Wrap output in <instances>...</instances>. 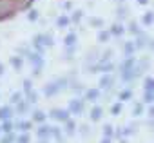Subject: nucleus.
<instances>
[{"label":"nucleus","instance_id":"1","mask_svg":"<svg viewBox=\"0 0 154 143\" xmlns=\"http://www.w3.org/2000/svg\"><path fill=\"white\" fill-rule=\"evenodd\" d=\"M18 8H20V6L15 2V0H0V20L13 17Z\"/></svg>","mask_w":154,"mask_h":143},{"label":"nucleus","instance_id":"2","mask_svg":"<svg viewBox=\"0 0 154 143\" xmlns=\"http://www.w3.org/2000/svg\"><path fill=\"white\" fill-rule=\"evenodd\" d=\"M51 116H53L54 120L65 123V121L71 118V112H69V109H51Z\"/></svg>","mask_w":154,"mask_h":143},{"label":"nucleus","instance_id":"3","mask_svg":"<svg viewBox=\"0 0 154 143\" xmlns=\"http://www.w3.org/2000/svg\"><path fill=\"white\" fill-rule=\"evenodd\" d=\"M149 35L145 33V31H140L138 35H136V40H134V45H136V49H145L147 45H149Z\"/></svg>","mask_w":154,"mask_h":143},{"label":"nucleus","instance_id":"4","mask_svg":"<svg viewBox=\"0 0 154 143\" xmlns=\"http://www.w3.org/2000/svg\"><path fill=\"white\" fill-rule=\"evenodd\" d=\"M84 100H78V98H76V100H72L71 103H69V112H74V114H82L84 112Z\"/></svg>","mask_w":154,"mask_h":143},{"label":"nucleus","instance_id":"5","mask_svg":"<svg viewBox=\"0 0 154 143\" xmlns=\"http://www.w3.org/2000/svg\"><path fill=\"white\" fill-rule=\"evenodd\" d=\"M112 85H114V76H112L111 73H105V75H103V76L100 78V87H102V89H107V91H109V89H111Z\"/></svg>","mask_w":154,"mask_h":143},{"label":"nucleus","instance_id":"6","mask_svg":"<svg viewBox=\"0 0 154 143\" xmlns=\"http://www.w3.org/2000/svg\"><path fill=\"white\" fill-rule=\"evenodd\" d=\"M134 65H136V60H134V56L131 54V56H127V58H123V60H122V63H120V71L134 69Z\"/></svg>","mask_w":154,"mask_h":143},{"label":"nucleus","instance_id":"7","mask_svg":"<svg viewBox=\"0 0 154 143\" xmlns=\"http://www.w3.org/2000/svg\"><path fill=\"white\" fill-rule=\"evenodd\" d=\"M29 107H31V103L27 102V98H22V100L17 103V114H26V112H29Z\"/></svg>","mask_w":154,"mask_h":143},{"label":"nucleus","instance_id":"8","mask_svg":"<svg viewBox=\"0 0 154 143\" xmlns=\"http://www.w3.org/2000/svg\"><path fill=\"white\" fill-rule=\"evenodd\" d=\"M13 118V109L9 105H4V107H0V120H11Z\"/></svg>","mask_w":154,"mask_h":143},{"label":"nucleus","instance_id":"9","mask_svg":"<svg viewBox=\"0 0 154 143\" xmlns=\"http://www.w3.org/2000/svg\"><path fill=\"white\" fill-rule=\"evenodd\" d=\"M111 35H114V36H122L123 33H125V26L123 24H120V22H116V24H112L111 26Z\"/></svg>","mask_w":154,"mask_h":143},{"label":"nucleus","instance_id":"10","mask_svg":"<svg viewBox=\"0 0 154 143\" xmlns=\"http://www.w3.org/2000/svg\"><path fill=\"white\" fill-rule=\"evenodd\" d=\"M49 134H51V127H47V125H40L38 130H36V136H38L40 139H47Z\"/></svg>","mask_w":154,"mask_h":143},{"label":"nucleus","instance_id":"11","mask_svg":"<svg viewBox=\"0 0 154 143\" xmlns=\"http://www.w3.org/2000/svg\"><path fill=\"white\" fill-rule=\"evenodd\" d=\"M98 98H100V91H98V89H87V91H85V100L94 102V100H98Z\"/></svg>","mask_w":154,"mask_h":143},{"label":"nucleus","instance_id":"12","mask_svg":"<svg viewBox=\"0 0 154 143\" xmlns=\"http://www.w3.org/2000/svg\"><path fill=\"white\" fill-rule=\"evenodd\" d=\"M76 35L74 33H67L65 35V38H63V42H65V47H72V45H76Z\"/></svg>","mask_w":154,"mask_h":143},{"label":"nucleus","instance_id":"13","mask_svg":"<svg viewBox=\"0 0 154 143\" xmlns=\"http://www.w3.org/2000/svg\"><path fill=\"white\" fill-rule=\"evenodd\" d=\"M116 13H118V18H125V17H129V8H127L123 2H120V4H118V9H116Z\"/></svg>","mask_w":154,"mask_h":143},{"label":"nucleus","instance_id":"14","mask_svg":"<svg viewBox=\"0 0 154 143\" xmlns=\"http://www.w3.org/2000/svg\"><path fill=\"white\" fill-rule=\"evenodd\" d=\"M69 24H71V17H67V15H60L56 18V26L58 27H67Z\"/></svg>","mask_w":154,"mask_h":143},{"label":"nucleus","instance_id":"15","mask_svg":"<svg viewBox=\"0 0 154 143\" xmlns=\"http://www.w3.org/2000/svg\"><path fill=\"white\" fill-rule=\"evenodd\" d=\"M141 22H143V26H152L154 24V11H147L145 15H143V18H141Z\"/></svg>","mask_w":154,"mask_h":143},{"label":"nucleus","instance_id":"16","mask_svg":"<svg viewBox=\"0 0 154 143\" xmlns=\"http://www.w3.org/2000/svg\"><path fill=\"white\" fill-rule=\"evenodd\" d=\"M122 49H123V53H125L127 56H131V54L136 51V45H134V42H125V44L122 45Z\"/></svg>","mask_w":154,"mask_h":143},{"label":"nucleus","instance_id":"17","mask_svg":"<svg viewBox=\"0 0 154 143\" xmlns=\"http://www.w3.org/2000/svg\"><path fill=\"white\" fill-rule=\"evenodd\" d=\"M102 114H103L102 107H93V109H91V120H93V121L102 120Z\"/></svg>","mask_w":154,"mask_h":143},{"label":"nucleus","instance_id":"18","mask_svg":"<svg viewBox=\"0 0 154 143\" xmlns=\"http://www.w3.org/2000/svg\"><path fill=\"white\" fill-rule=\"evenodd\" d=\"M9 62H11V65H13L17 71H20V69H22V65H24V58H22V56H13Z\"/></svg>","mask_w":154,"mask_h":143},{"label":"nucleus","instance_id":"19","mask_svg":"<svg viewBox=\"0 0 154 143\" xmlns=\"http://www.w3.org/2000/svg\"><path fill=\"white\" fill-rule=\"evenodd\" d=\"M13 129H15L13 121H11V120H4V123H2V132H4V134H9V132H13Z\"/></svg>","mask_w":154,"mask_h":143},{"label":"nucleus","instance_id":"20","mask_svg":"<svg viewBox=\"0 0 154 143\" xmlns=\"http://www.w3.org/2000/svg\"><path fill=\"white\" fill-rule=\"evenodd\" d=\"M33 121H36V123H44V121H45V112H42V111H35V112H33Z\"/></svg>","mask_w":154,"mask_h":143},{"label":"nucleus","instance_id":"21","mask_svg":"<svg viewBox=\"0 0 154 143\" xmlns=\"http://www.w3.org/2000/svg\"><path fill=\"white\" fill-rule=\"evenodd\" d=\"M65 134H67V136H74V121H72L71 118L65 121Z\"/></svg>","mask_w":154,"mask_h":143},{"label":"nucleus","instance_id":"22","mask_svg":"<svg viewBox=\"0 0 154 143\" xmlns=\"http://www.w3.org/2000/svg\"><path fill=\"white\" fill-rule=\"evenodd\" d=\"M82 17H84V11H82V9H76V11L71 15V22H72V24H78V22L82 20Z\"/></svg>","mask_w":154,"mask_h":143},{"label":"nucleus","instance_id":"23","mask_svg":"<svg viewBox=\"0 0 154 143\" xmlns=\"http://www.w3.org/2000/svg\"><path fill=\"white\" fill-rule=\"evenodd\" d=\"M109 38H111V31H109V29H102L100 35H98V40H100L102 44H105Z\"/></svg>","mask_w":154,"mask_h":143},{"label":"nucleus","instance_id":"24","mask_svg":"<svg viewBox=\"0 0 154 143\" xmlns=\"http://www.w3.org/2000/svg\"><path fill=\"white\" fill-rule=\"evenodd\" d=\"M51 136H54V139L58 143H62V129L60 127H51Z\"/></svg>","mask_w":154,"mask_h":143},{"label":"nucleus","instance_id":"25","mask_svg":"<svg viewBox=\"0 0 154 143\" xmlns=\"http://www.w3.org/2000/svg\"><path fill=\"white\" fill-rule=\"evenodd\" d=\"M15 141H17V136L13 132L4 134V138H0V143H15Z\"/></svg>","mask_w":154,"mask_h":143},{"label":"nucleus","instance_id":"26","mask_svg":"<svg viewBox=\"0 0 154 143\" xmlns=\"http://www.w3.org/2000/svg\"><path fill=\"white\" fill-rule=\"evenodd\" d=\"M118 96H120V102H127V100H131V96H132V91H131V89H125V91H122Z\"/></svg>","mask_w":154,"mask_h":143},{"label":"nucleus","instance_id":"27","mask_svg":"<svg viewBox=\"0 0 154 143\" xmlns=\"http://www.w3.org/2000/svg\"><path fill=\"white\" fill-rule=\"evenodd\" d=\"M129 33H132L134 36L140 33V26H138V22H134V20H132V22H129Z\"/></svg>","mask_w":154,"mask_h":143},{"label":"nucleus","instance_id":"28","mask_svg":"<svg viewBox=\"0 0 154 143\" xmlns=\"http://www.w3.org/2000/svg\"><path fill=\"white\" fill-rule=\"evenodd\" d=\"M17 129H20V130L27 132V130L31 129V121H20V123H17Z\"/></svg>","mask_w":154,"mask_h":143},{"label":"nucleus","instance_id":"29","mask_svg":"<svg viewBox=\"0 0 154 143\" xmlns=\"http://www.w3.org/2000/svg\"><path fill=\"white\" fill-rule=\"evenodd\" d=\"M145 91L147 93H152L154 91V78H147L145 80Z\"/></svg>","mask_w":154,"mask_h":143},{"label":"nucleus","instance_id":"30","mask_svg":"<svg viewBox=\"0 0 154 143\" xmlns=\"http://www.w3.org/2000/svg\"><path fill=\"white\" fill-rule=\"evenodd\" d=\"M38 17H40L38 9H31V11H29V15H27V18H29L31 22H36V20H38Z\"/></svg>","mask_w":154,"mask_h":143},{"label":"nucleus","instance_id":"31","mask_svg":"<svg viewBox=\"0 0 154 143\" xmlns=\"http://www.w3.org/2000/svg\"><path fill=\"white\" fill-rule=\"evenodd\" d=\"M112 134H114V130H112V125L105 123V125H103V136H109V138H112Z\"/></svg>","mask_w":154,"mask_h":143},{"label":"nucleus","instance_id":"32","mask_svg":"<svg viewBox=\"0 0 154 143\" xmlns=\"http://www.w3.org/2000/svg\"><path fill=\"white\" fill-rule=\"evenodd\" d=\"M53 44H54V38H53L51 35H44V45H45V47H51Z\"/></svg>","mask_w":154,"mask_h":143},{"label":"nucleus","instance_id":"33","mask_svg":"<svg viewBox=\"0 0 154 143\" xmlns=\"http://www.w3.org/2000/svg\"><path fill=\"white\" fill-rule=\"evenodd\" d=\"M15 143H29V134H27V132L20 134V136L17 138V141H15Z\"/></svg>","mask_w":154,"mask_h":143},{"label":"nucleus","instance_id":"34","mask_svg":"<svg viewBox=\"0 0 154 143\" xmlns=\"http://www.w3.org/2000/svg\"><path fill=\"white\" fill-rule=\"evenodd\" d=\"M89 22H91L93 27H103V20L102 18H91Z\"/></svg>","mask_w":154,"mask_h":143},{"label":"nucleus","instance_id":"35","mask_svg":"<svg viewBox=\"0 0 154 143\" xmlns=\"http://www.w3.org/2000/svg\"><path fill=\"white\" fill-rule=\"evenodd\" d=\"M22 85H24V96H26V94H29V93L33 91V89H31V80H24V84H22Z\"/></svg>","mask_w":154,"mask_h":143},{"label":"nucleus","instance_id":"36","mask_svg":"<svg viewBox=\"0 0 154 143\" xmlns=\"http://www.w3.org/2000/svg\"><path fill=\"white\" fill-rule=\"evenodd\" d=\"M22 98H24V94H22V93H15V94L11 96V100H9V102H11V103H18Z\"/></svg>","mask_w":154,"mask_h":143},{"label":"nucleus","instance_id":"37","mask_svg":"<svg viewBox=\"0 0 154 143\" xmlns=\"http://www.w3.org/2000/svg\"><path fill=\"white\" fill-rule=\"evenodd\" d=\"M111 111H112V114H120V111H122V102H118V103H114Z\"/></svg>","mask_w":154,"mask_h":143},{"label":"nucleus","instance_id":"38","mask_svg":"<svg viewBox=\"0 0 154 143\" xmlns=\"http://www.w3.org/2000/svg\"><path fill=\"white\" fill-rule=\"evenodd\" d=\"M141 112H143V107H141V103H138V105L134 107V111H132V114H134V116H140Z\"/></svg>","mask_w":154,"mask_h":143},{"label":"nucleus","instance_id":"39","mask_svg":"<svg viewBox=\"0 0 154 143\" xmlns=\"http://www.w3.org/2000/svg\"><path fill=\"white\" fill-rule=\"evenodd\" d=\"M80 132H82L84 136H89V125H82V129H80Z\"/></svg>","mask_w":154,"mask_h":143},{"label":"nucleus","instance_id":"40","mask_svg":"<svg viewBox=\"0 0 154 143\" xmlns=\"http://www.w3.org/2000/svg\"><path fill=\"white\" fill-rule=\"evenodd\" d=\"M62 8H63V9H71V8H72V4H71V2H63V4H62Z\"/></svg>","mask_w":154,"mask_h":143},{"label":"nucleus","instance_id":"41","mask_svg":"<svg viewBox=\"0 0 154 143\" xmlns=\"http://www.w3.org/2000/svg\"><path fill=\"white\" fill-rule=\"evenodd\" d=\"M147 47H149V49H150V51H154V40H152V38H150V40H149V45H147Z\"/></svg>","mask_w":154,"mask_h":143},{"label":"nucleus","instance_id":"42","mask_svg":"<svg viewBox=\"0 0 154 143\" xmlns=\"http://www.w3.org/2000/svg\"><path fill=\"white\" fill-rule=\"evenodd\" d=\"M15 2H17V4H18V6H24V4H26V2H31V0H15Z\"/></svg>","mask_w":154,"mask_h":143},{"label":"nucleus","instance_id":"43","mask_svg":"<svg viewBox=\"0 0 154 143\" xmlns=\"http://www.w3.org/2000/svg\"><path fill=\"white\" fill-rule=\"evenodd\" d=\"M136 2H138L140 6H147V4H149V0H136Z\"/></svg>","mask_w":154,"mask_h":143},{"label":"nucleus","instance_id":"44","mask_svg":"<svg viewBox=\"0 0 154 143\" xmlns=\"http://www.w3.org/2000/svg\"><path fill=\"white\" fill-rule=\"evenodd\" d=\"M102 143H111V138H109V136H103V139H102Z\"/></svg>","mask_w":154,"mask_h":143},{"label":"nucleus","instance_id":"45","mask_svg":"<svg viewBox=\"0 0 154 143\" xmlns=\"http://www.w3.org/2000/svg\"><path fill=\"white\" fill-rule=\"evenodd\" d=\"M149 116L154 120V107H150V109H149Z\"/></svg>","mask_w":154,"mask_h":143},{"label":"nucleus","instance_id":"46","mask_svg":"<svg viewBox=\"0 0 154 143\" xmlns=\"http://www.w3.org/2000/svg\"><path fill=\"white\" fill-rule=\"evenodd\" d=\"M2 75H4V63L0 62V76H2Z\"/></svg>","mask_w":154,"mask_h":143},{"label":"nucleus","instance_id":"47","mask_svg":"<svg viewBox=\"0 0 154 143\" xmlns=\"http://www.w3.org/2000/svg\"><path fill=\"white\" fill-rule=\"evenodd\" d=\"M40 143H47V141H45V139H42V141H40Z\"/></svg>","mask_w":154,"mask_h":143},{"label":"nucleus","instance_id":"48","mask_svg":"<svg viewBox=\"0 0 154 143\" xmlns=\"http://www.w3.org/2000/svg\"><path fill=\"white\" fill-rule=\"evenodd\" d=\"M0 134H2V125H0Z\"/></svg>","mask_w":154,"mask_h":143},{"label":"nucleus","instance_id":"49","mask_svg":"<svg viewBox=\"0 0 154 143\" xmlns=\"http://www.w3.org/2000/svg\"><path fill=\"white\" fill-rule=\"evenodd\" d=\"M122 143H127V139H123V141H122Z\"/></svg>","mask_w":154,"mask_h":143}]
</instances>
